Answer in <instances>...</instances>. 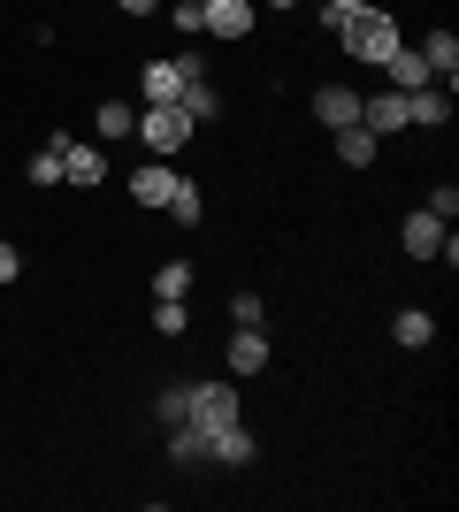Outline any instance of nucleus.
I'll list each match as a JSON object with an SVG mask.
<instances>
[{
	"instance_id": "nucleus-1",
	"label": "nucleus",
	"mask_w": 459,
	"mask_h": 512,
	"mask_svg": "<svg viewBox=\"0 0 459 512\" xmlns=\"http://www.w3.org/2000/svg\"><path fill=\"white\" fill-rule=\"evenodd\" d=\"M337 46H345L352 62H375V69H383V54H391V46H406V39H398L391 8H383V0H368V8H345V23H337Z\"/></svg>"
},
{
	"instance_id": "nucleus-2",
	"label": "nucleus",
	"mask_w": 459,
	"mask_h": 512,
	"mask_svg": "<svg viewBox=\"0 0 459 512\" xmlns=\"http://www.w3.org/2000/svg\"><path fill=\"white\" fill-rule=\"evenodd\" d=\"M192 115H184V107H138V130H131V138H138V146H146L153 153V161H169V153H184V146H192Z\"/></svg>"
},
{
	"instance_id": "nucleus-3",
	"label": "nucleus",
	"mask_w": 459,
	"mask_h": 512,
	"mask_svg": "<svg viewBox=\"0 0 459 512\" xmlns=\"http://www.w3.org/2000/svg\"><path fill=\"white\" fill-rule=\"evenodd\" d=\"M253 23H261V8H253V0H199V31H207V39H253Z\"/></svg>"
},
{
	"instance_id": "nucleus-4",
	"label": "nucleus",
	"mask_w": 459,
	"mask_h": 512,
	"mask_svg": "<svg viewBox=\"0 0 459 512\" xmlns=\"http://www.w3.org/2000/svg\"><path fill=\"white\" fill-rule=\"evenodd\" d=\"M62 184H77V192L108 184V153L92 146V138H77V130H62Z\"/></svg>"
},
{
	"instance_id": "nucleus-5",
	"label": "nucleus",
	"mask_w": 459,
	"mask_h": 512,
	"mask_svg": "<svg viewBox=\"0 0 459 512\" xmlns=\"http://www.w3.org/2000/svg\"><path fill=\"white\" fill-rule=\"evenodd\" d=\"M238 421V383H192V428H230Z\"/></svg>"
},
{
	"instance_id": "nucleus-6",
	"label": "nucleus",
	"mask_w": 459,
	"mask_h": 512,
	"mask_svg": "<svg viewBox=\"0 0 459 512\" xmlns=\"http://www.w3.org/2000/svg\"><path fill=\"white\" fill-rule=\"evenodd\" d=\"M207 459H215V467H253V459H261V436H253L245 421L207 428Z\"/></svg>"
},
{
	"instance_id": "nucleus-7",
	"label": "nucleus",
	"mask_w": 459,
	"mask_h": 512,
	"mask_svg": "<svg viewBox=\"0 0 459 512\" xmlns=\"http://www.w3.org/2000/svg\"><path fill=\"white\" fill-rule=\"evenodd\" d=\"M452 123V85H414L406 92V130H444Z\"/></svg>"
},
{
	"instance_id": "nucleus-8",
	"label": "nucleus",
	"mask_w": 459,
	"mask_h": 512,
	"mask_svg": "<svg viewBox=\"0 0 459 512\" xmlns=\"http://www.w3.org/2000/svg\"><path fill=\"white\" fill-rule=\"evenodd\" d=\"M444 237H452V222H437V214L421 207V214H406V230H398V245H406L414 260H437V253H444Z\"/></svg>"
},
{
	"instance_id": "nucleus-9",
	"label": "nucleus",
	"mask_w": 459,
	"mask_h": 512,
	"mask_svg": "<svg viewBox=\"0 0 459 512\" xmlns=\"http://www.w3.org/2000/svg\"><path fill=\"white\" fill-rule=\"evenodd\" d=\"M360 123L375 130V138H391V130H406V92H368V100H360Z\"/></svg>"
},
{
	"instance_id": "nucleus-10",
	"label": "nucleus",
	"mask_w": 459,
	"mask_h": 512,
	"mask_svg": "<svg viewBox=\"0 0 459 512\" xmlns=\"http://www.w3.org/2000/svg\"><path fill=\"white\" fill-rule=\"evenodd\" d=\"M184 184V176L169 169V161H138V176H131V199L138 207H169V192Z\"/></svg>"
},
{
	"instance_id": "nucleus-11",
	"label": "nucleus",
	"mask_w": 459,
	"mask_h": 512,
	"mask_svg": "<svg viewBox=\"0 0 459 512\" xmlns=\"http://www.w3.org/2000/svg\"><path fill=\"white\" fill-rule=\"evenodd\" d=\"M184 85H192V77H184V62H176V54H169V62H146V77H138L146 107H169V100H176Z\"/></svg>"
},
{
	"instance_id": "nucleus-12",
	"label": "nucleus",
	"mask_w": 459,
	"mask_h": 512,
	"mask_svg": "<svg viewBox=\"0 0 459 512\" xmlns=\"http://www.w3.org/2000/svg\"><path fill=\"white\" fill-rule=\"evenodd\" d=\"M314 123H322V130H345V123H360V92H345V85H322V92H314Z\"/></svg>"
},
{
	"instance_id": "nucleus-13",
	"label": "nucleus",
	"mask_w": 459,
	"mask_h": 512,
	"mask_svg": "<svg viewBox=\"0 0 459 512\" xmlns=\"http://www.w3.org/2000/svg\"><path fill=\"white\" fill-rule=\"evenodd\" d=\"M222 367H230V375H261L268 367V329H238L230 352H222Z\"/></svg>"
},
{
	"instance_id": "nucleus-14",
	"label": "nucleus",
	"mask_w": 459,
	"mask_h": 512,
	"mask_svg": "<svg viewBox=\"0 0 459 512\" xmlns=\"http://www.w3.org/2000/svg\"><path fill=\"white\" fill-rule=\"evenodd\" d=\"M329 138H337V161H345V169H375V146H383V138H375L368 123H345V130H329Z\"/></svg>"
},
{
	"instance_id": "nucleus-15",
	"label": "nucleus",
	"mask_w": 459,
	"mask_h": 512,
	"mask_svg": "<svg viewBox=\"0 0 459 512\" xmlns=\"http://www.w3.org/2000/svg\"><path fill=\"white\" fill-rule=\"evenodd\" d=\"M414 54L429 62V77H437V85H452V77H459V39H452V31H429Z\"/></svg>"
},
{
	"instance_id": "nucleus-16",
	"label": "nucleus",
	"mask_w": 459,
	"mask_h": 512,
	"mask_svg": "<svg viewBox=\"0 0 459 512\" xmlns=\"http://www.w3.org/2000/svg\"><path fill=\"white\" fill-rule=\"evenodd\" d=\"M192 283H199L192 260H161L153 268V299H192Z\"/></svg>"
},
{
	"instance_id": "nucleus-17",
	"label": "nucleus",
	"mask_w": 459,
	"mask_h": 512,
	"mask_svg": "<svg viewBox=\"0 0 459 512\" xmlns=\"http://www.w3.org/2000/svg\"><path fill=\"white\" fill-rule=\"evenodd\" d=\"M391 337L406 344V352H421V344H437V314H421V306H406V314L391 321Z\"/></svg>"
},
{
	"instance_id": "nucleus-18",
	"label": "nucleus",
	"mask_w": 459,
	"mask_h": 512,
	"mask_svg": "<svg viewBox=\"0 0 459 512\" xmlns=\"http://www.w3.org/2000/svg\"><path fill=\"white\" fill-rule=\"evenodd\" d=\"M176 107H184V115H192V123H215V115H222V92L207 85V77H192V85L176 92Z\"/></svg>"
},
{
	"instance_id": "nucleus-19",
	"label": "nucleus",
	"mask_w": 459,
	"mask_h": 512,
	"mask_svg": "<svg viewBox=\"0 0 459 512\" xmlns=\"http://www.w3.org/2000/svg\"><path fill=\"white\" fill-rule=\"evenodd\" d=\"M169 459L176 467H207V428H192V421L169 428Z\"/></svg>"
},
{
	"instance_id": "nucleus-20",
	"label": "nucleus",
	"mask_w": 459,
	"mask_h": 512,
	"mask_svg": "<svg viewBox=\"0 0 459 512\" xmlns=\"http://www.w3.org/2000/svg\"><path fill=\"white\" fill-rule=\"evenodd\" d=\"M92 130H100V138H131V130H138V107H131V100H100Z\"/></svg>"
},
{
	"instance_id": "nucleus-21",
	"label": "nucleus",
	"mask_w": 459,
	"mask_h": 512,
	"mask_svg": "<svg viewBox=\"0 0 459 512\" xmlns=\"http://www.w3.org/2000/svg\"><path fill=\"white\" fill-rule=\"evenodd\" d=\"M161 214H169V222H184V230H199V214H207V199H199V184H192V176H184V184L169 192V207H161Z\"/></svg>"
},
{
	"instance_id": "nucleus-22",
	"label": "nucleus",
	"mask_w": 459,
	"mask_h": 512,
	"mask_svg": "<svg viewBox=\"0 0 459 512\" xmlns=\"http://www.w3.org/2000/svg\"><path fill=\"white\" fill-rule=\"evenodd\" d=\"M23 176H31V184H62V130H54L31 161H23Z\"/></svg>"
},
{
	"instance_id": "nucleus-23",
	"label": "nucleus",
	"mask_w": 459,
	"mask_h": 512,
	"mask_svg": "<svg viewBox=\"0 0 459 512\" xmlns=\"http://www.w3.org/2000/svg\"><path fill=\"white\" fill-rule=\"evenodd\" d=\"M153 329H161V337H184V329H192V306L184 299H153Z\"/></svg>"
},
{
	"instance_id": "nucleus-24",
	"label": "nucleus",
	"mask_w": 459,
	"mask_h": 512,
	"mask_svg": "<svg viewBox=\"0 0 459 512\" xmlns=\"http://www.w3.org/2000/svg\"><path fill=\"white\" fill-rule=\"evenodd\" d=\"M153 413H161V421H169V428H184V421H192V383L161 390V398H153Z\"/></svg>"
},
{
	"instance_id": "nucleus-25",
	"label": "nucleus",
	"mask_w": 459,
	"mask_h": 512,
	"mask_svg": "<svg viewBox=\"0 0 459 512\" xmlns=\"http://www.w3.org/2000/svg\"><path fill=\"white\" fill-rule=\"evenodd\" d=\"M230 321H238V329H261V321H268L261 291H238V299H230Z\"/></svg>"
},
{
	"instance_id": "nucleus-26",
	"label": "nucleus",
	"mask_w": 459,
	"mask_h": 512,
	"mask_svg": "<svg viewBox=\"0 0 459 512\" xmlns=\"http://www.w3.org/2000/svg\"><path fill=\"white\" fill-rule=\"evenodd\" d=\"M429 214H437V222H452V214H459V184H437V192H429Z\"/></svg>"
},
{
	"instance_id": "nucleus-27",
	"label": "nucleus",
	"mask_w": 459,
	"mask_h": 512,
	"mask_svg": "<svg viewBox=\"0 0 459 512\" xmlns=\"http://www.w3.org/2000/svg\"><path fill=\"white\" fill-rule=\"evenodd\" d=\"M16 276H23V253L8 245V237H0V283H16Z\"/></svg>"
},
{
	"instance_id": "nucleus-28",
	"label": "nucleus",
	"mask_w": 459,
	"mask_h": 512,
	"mask_svg": "<svg viewBox=\"0 0 459 512\" xmlns=\"http://www.w3.org/2000/svg\"><path fill=\"white\" fill-rule=\"evenodd\" d=\"M115 8H123V16H153V8H161V0H115Z\"/></svg>"
},
{
	"instance_id": "nucleus-29",
	"label": "nucleus",
	"mask_w": 459,
	"mask_h": 512,
	"mask_svg": "<svg viewBox=\"0 0 459 512\" xmlns=\"http://www.w3.org/2000/svg\"><path fill=\"white\" fill-rule=\"evenodd\" d=\"M261 8H299V0H261Z\"/></svg>"
},
{
	"instance_id": "nucleus-30",
	"label": "nucleus",
	"mask_w": 459,
	"mask_h": 512,
	"mask_svg": "<svg viewBox=\"0 0 459 512\" xmlns=\"http://www.w3.org/2000/svg\"><path fill=\"white\" fill-rule=\"evenodd\" d=\"M337 8H368V0H337Z\"/></svg>"
}]
</instances>
